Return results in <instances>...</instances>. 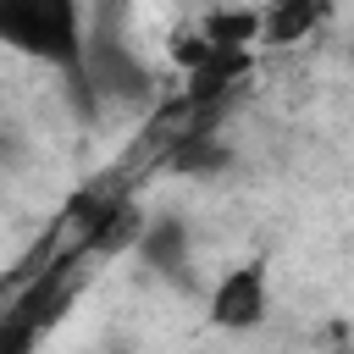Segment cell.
<instances>
[{
  "instance_id": "obj_1",
  "label": "cell",
  "mask_w": 354,
  "mask_h": 354,
  "mask_svg": "<svg viewBox=\"0 0 354 354\" xmlns=\"http://www.w3.org/2000/svg\"><path fill=\"white\" fill-rule=\"evenodd\" d=\"M0 44L66 66H83V11L77 0H0Z\"/></svg>"
},
{
  "instance_id": "obj_2",
  "label": "cell",
  "mask_w": 354,
  "mask_h": 354,
  "mask_svg": "<svg viewBox=\"0 0 354 354\" xmlns=\"http://www.w3.org/2000/svg\"><path fill=\"white\" fill-rule=\"evenodd\" d=\"M210 321L227 326V332H249V326L266 321V266H260V260H243V266H232V271L216 282V293H210Z\"/></svg>"
},
{
  "instance_id": "obj_3",
  "label": "cell",
  "mask_w": 354,
  "mask_h": 354,
  "mask_svg": "<svg viewBox=\"0 0 354 354\" xmlns=\"http://www.w3.org/2000/svg\"><path fill=\"white\" fill-rule=\"evenodd\" d=\"M138 254H144V266H155V271L177 277V271L188 266V227H183L177 216L149 221V227L138 232Z\"/></svg>"
},
{
  "instance_id": "obj_4",
  "label": "cell",
  "mask_w": 354,
  "mask_h": 354,
  "mask_svg": "<svg viewBox=\"0 0 354 354\" xmlns=\"http://www.w3.org/2000/svg\"><path fill=\"white\" fill-rule=\"evenodd\" d=\"M326 11H332V0H271V11H260V39L293 44V39H304Z\"/></svg>"
},
{
  "instance_id": "obj_5",
  "label": "cell",
  "mask_w": 354,
  "mask_h": 354,
  "mask_svg": "<svg viewBox=\"0 0 354 354\" xmlns=\"http://www.w3.org/2000/svg\"><path fill=\"white\" fill-rule=\"evenodd\" d=\"M199 33H205L216 50H249V44L260 39V11H243V6H216V11L199 22Z\"/></svg>"
},
{
  "instance_id": "obj_6",
  "label": "cell",
  "mask_w": 354,
  "mask_h": 354,
  "mask_svg": "<svg viewBox=\"0 0 354 354\" xmlns=\"http://www.w3.org/2000/svg\"><path fill=\"white\" fill-rule=\"evenodd\" d=\"M227 160H232V155H227V144H221L210 127L177 138V149H171V171H183V177H210V171H221Z\"/></svg>"
},
{
  "instance_id": "obj_7",
  "label": "cell",
  "mask_w": 354,
  "mask_h": 354,
  "mask_svg": "<svg viewBox=\"0 0 354 354\" xmlns=\"http://www.w3.org/2000/svg\"><path fill=\"white\" fill-rule=\"evenodd\" d=\"M210 50H216V44H210L199 28H194V33H183V39H171V61H177V66H188V72H194V66H199Z\"/></svg>"
}]
</instances>
